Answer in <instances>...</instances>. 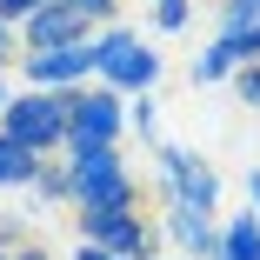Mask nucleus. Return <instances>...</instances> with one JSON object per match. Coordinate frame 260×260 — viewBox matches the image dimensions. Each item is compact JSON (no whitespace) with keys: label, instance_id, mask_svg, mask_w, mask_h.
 Returning a JSON list of instances; mask_svg holds the SVG:
<instances>
[{"label":"nucleus","instance_id":"obj_1","mask_svg":"<svg viewBox=\"0 0 260 260\" xmlns=\"http://www.w3.org/2000/svg\"><path fill=\"white\" fill-rule=\"evenodd\" d=\"M60 167L74 187V214H134L140 207V180L127 174L120 147H67Z\"/></svg>","mask_w":260,"mask_h":260},{"label":"nucleus","instance_id":"obj_2","mask_svg":"<svg viewBox=\"0 0 260 260\" xmlns=\"http://www.w3.org/2000/svg\"><path fill=\"white\" fill-rule=\"evenodd\" d=\"M153 80H160V54L134 34V27H93V87H107L120 100H140L153 93Z\"/></svg>","mask_w":260,"mask_h":260},{"label":"nucleus","instance_id":"obj_3","mask_svg":"<svg viewBox=\"0 0 260 260\" xmlns=\"http://www.w3.org/2000/svg\"><path fill=\"white\" fill-rule=\"evenodd\" d=\"M0 134H7L14 147H27L34 160H60V153H67V93L20 87L7 100V114H0Z\"/></svg>","mask_w":260,"mask_h":260},{"label":"nucleus","instance_id":"obj_4","mask_svg":"<svg viewBox=\"0 0 260 260\" xmlns=\"http://www.w3.org/2000/svg\"><path fill=\"white\" fill-rule=\"evenodd\" d=\"M153 160H160V193H174L180 207H193V214H207V220L220 214V174H214V160H200V153L180 147V140H160Z\"/></svg>","mask_w":260,"mask_h":260},{"label":"nucleus","instance_id":"obj_5","mask_svg":"<svg viewBox=\"0 0 260 260\" xmlns=\"http://www.w3.org/2000/svg\"><path fill=\"white\" fill-rule=\"evenodd\" d=\"M74 234H80V247L120 253V260H160V227L140 207L134 214H74Z\"/></svg>","mask_w":260,"mask_h":260},{"label":"nucleus","instance_id":"obj_6","mask_svg":"<svg viewBox=\"0 0 260 260\" xmlns=\"http://www.w3.org/2000/svg\"><path fill=\"white\" fill-rule=\"evenodd\" d=\"M127 134V100L107 87H80L67 93V147H120Z\"/></svg>","mask_w":260,"mask_h":260},{"label":"nucleus","instance_id":"obj_7","mask_svg":"<svg viewBox=\"0 0 260 260\" xmlns=\"http://www.w3.org/2000/svg\"><path fill=\"white\" fill-rule=\"evenodd\" d=\"M20 80L34 93H80V87H93V40L54 47V54H20Z\"/></svg>","mask_w":260,"mask_h":260},{"label":"nucleus","instance_id":"obj_8","mask_svg":"<svg viewBox=\"0 0 260 260\" xmlns=\"http://www.w3.org/2000/svg\"><path fill=\"white\" fill-rule=\"evenodd\" d=\"M160 193V187H153ZM160 240H174V253L180 260H214V247H220V220H207V214H193V207H180L174 193H160Z\"/></svg>","mask_w":260,"mask_h":260},{"label":"nucleus","instance_id":"obj_9","mask_svg":"<svg viewBox=\"0 0 260 260\" xmlns=\"http://www.w3.org/2000/svg\"><path fill=\"white\" fill-rule=\"evenodd\" d=\"M80 40H93V27L67 7H54V0L34 20H20V54H54V47H80Z\"/></svg>","mask_w":260,"mask_h":260},{"label":"nucleus","instance_id":"obj_10","mask_svg":"<svg viewBox=\"0 0 260 260\" xmlns=\"http://www.w3.org/2000/svg\"><path fill=\"white\" fill-rule=\"evenodd\" d=\"M214 260H260V220H253V214L220 220V247H214Z\"/></svg>","mask_w":260,"mask_h":260},{"label":"nucleus","instance_id":"obj_11","mask_svg":"<svg viewBox=\"0 0 260 260\" xmlns=\"http://www.w3.org/2000/svg\"><path fill=\"white\" fill-rule=\"evenodd\" d=\"M40 207H74V187H67V167L60 160H40V174H34V187H27Z\"/></svg>","mask_w":260,"mask_h":260},{"label":"nucleus","instance_id":"obj_12","mask_svg":"<svg viewBox=\"0 0 260 260\" xmlns=\"http://www.w3.org/2000/svg\"><path fill=\"white\" fill-rule=\"evenodd\" d=\"M34 174H40V160L0 134V187H34Z\"/></svg>","mask_w":260,"mask_h":260},{"label":"nucleus","instance_id":"obj_13","mask_svg":"<svg viewBox=\"0 0 260 260\" xmlns=\"http://www.w3.org/2000/svg\"><path fill=\"white\" fill-rule=\"evenodd\" d=\"M127 134H140L147 147H160V107H153V93L127 100Z\"/></svg>","mask_w":260,"mask_h":260},{"label":"nucleus","instance_id":"obj_14","mask_svg":"<svg viewBox=\"0 0 260 260\" xmlns=\"http://www.w3.org/2000/svg\"><path fill=\"white\" fill-rule=\"evenodd\" d=\"M220 7V34H247V27H260V0H214Z\"/></svg>","mask_w":260,"mask_h":260},{"label":"nucleus","instance_id":"obj_15","mask_svg":"<svg viewBox=\"0 0 260 260\" xmlns=\"http://www.w3.org/2000/svg\"><path fill=\"white\" fill-rule=\"evenodd\" d=\"M54 7H67V14H80L87 27H114V14H120V0H54Z\"/></svg>","mask_w":260,"mask_h":260},{"label":"nucleus","instance_id":"obj_16","mask_svg":"<svg viewBox=\"0 0 260 260\" xmlns=\"http://www.w3.org/2000/svg\"><path fill=\"white\" fill-rule=\"evenodd\" d=\"M193 20V0H153V27H160V34H180Z\"/></svg>","mask_w":260,"mask_h":260},{"label":"nucleus","instance_id":"obj_17","mask_svg":"<svg viewBox=\"0 0 260 260\" xmlns=\"http://www.w3.org/2000/svg\"><path fill=\"white\" fill-rule=\"evenodd\" d=\"M27 240H40L20 214H0V253H14V247H27Z\"/></svg>","mask_w":260,"mask_h":260},{"label":"nucleus","instance_id":"obj_18","mask_svg":"<svg viewBox=\"0 0 260 260\" xmlns=\"http://www.w3.org/2000/svg\"><path fill=\"white\" fill-rule=\"evenodd\" d=\"M40 7H47V0H0V27H14V34H20V20H34Z\"/></svg>","mask_w":260,"mask_h":260},{"label":"nucleus","instance_id":"obj_19","mask_svg":"<svg viewBox=\"0 0 260 260\" xmlns=\"http://www.w3.org/2000/svg\"><path fill=\"white\" fill-rule=\"evenodd\" d=\"M234 93H240V107L260 114V67H240V74H234Z\"/></svg>","mask_w":260,"mask_h":260},{"label":"nucleus","instance_id":"obj_20","mask_svg":"<svg viewBox=\"0 0 260 260\" xmlns=\"http://www.w3.org/2000/svg\"><path fill=\"white\" fill-rule=\"evenodd\" d=\"M7 67H20V34L0 27V74H7Z\"/></svg>","mask_w":260,"mask_h":260},{"label":"nucleus","instance_id":"obj_21","mask_svg":"<svg viewBox=\"0 0 260 260\" xmlns=\"http://www.w3.org/2000/svg\"><path fill=\"white\" fill-rule=\"evenodd\" d=\"M7 260H54V253H47V240H27V247H14Z\"/></svg>","mask_w":260,"mask_h":260},{"label":"nucleus","instance_id":"obj_22","mask_svg":"<svg viewBox=\"0 0 260 260\" xmlns=\"http://www.w3.org/2000/svg\"><path fill=\"white\" fill-rule=\"evenodd\" d=\"M247 214H253V220H260V167H253V174H247Z\"/></svg>","mask_w":260,"mask_h":260},{"label":"nucleus","instance_id":"obj_23","mask_svg":"<svg viewBox=\"0 0 260 260\" xmlns=\"http://www.w3.org/2000/svg\"><path fill=\"white\" fill-rule=\"evenodd\" d=\"M74 260H120V253H100V247H74Z\"/></svg>","mask_w":260,"mask_h":260},{"label":"nucleus","instance_id":"obj_24","mask_svg":"<svg viewBox=\"0 0 260 260\" xmlns=\"http://www.w3.org/2000/svg\"><path fill=\"white\" fill-rule=\"evenodd\" d=\"M7 100H14V87H7V74H0V114H7Z\"/></svg>","mask_w":260,"mask_h":260},{"label":"nucleus","instance_id":"obj_25","mask_svg":"<svg viewBox=\"0 0 260 260\" xmlns=\"http://www.w3.org/2000/svg\"><path fill=\"white\" fill-rule=\"evenodd\" d=\"M0 260H7V253H0Z\"/></svg>","mask_w":260,"mask_h":260}]
</instances>
